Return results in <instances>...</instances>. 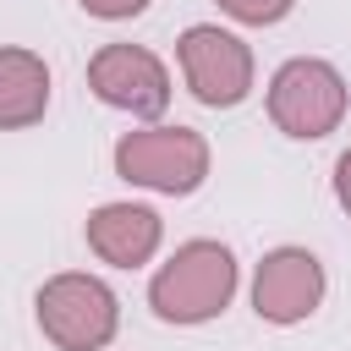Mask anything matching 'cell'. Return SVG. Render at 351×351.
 <instances>
[{
    "label": "cell",
    "instance_id": "obj_7",
    "mask_svg": "<svg viewBox=\"0 0 351 351\" xmlns=\"http://www.w3.org/2000/svg\"><path fill=\"white\" fill-rule=\"evenodd\" d=\"M324 285H329L324 263L307 247H274V252H263V263L252 274V313L263 324L291 329V324H302V318L318 313Z\"/></svg>",
    "mask_w": 351,
    "mask_h": 351
},
{
    "label": "cell",
    "instance_id": "obj_10",
    "mask_svg": "<svg viewBox=\"0 0 351 351\" xmlns=\"http://www.w3.org/2000/svg\"><path fill=\"white\" fill-rule=\"evenodd\" d=\"M291 5L296 0H219V11L230 22H241V27H274V22L291 16Z\"/></svg>",
    "mask_w": 351,
    "mask_h": 351
},
{
    "label": "cell",
    "instance_id": "obj_9",
    "mask_svg": "<svg viewBox=\"0 0 351 351\" xmlns=\"http://www.w3.org/2000/svg\"><path fill=\"white\" fill-rule=\"evenodd\" d=\"M49 110V66L38 49L0 44V132H22Z\"/></svg>",
    "mask_w": 351,
    "mask_h": 351
},
{
    "label": "cell",
    "instance_id": "obj_4",
    "mask_svg": "<svg viewBox=\"0 0 351 351\" xmlns=\"http://www.w3.org/2000/svg\"><path fill=\"white\" fill-rule=\"evenodd\" d=\"M346 104H351L346 77L318 55H296L269 77V121L296 143L329 137L346 121Z\"/></svg>",
    "mask_w": 351,
    "mask_h": 351
},
{
    "label": "cell",
    "instance_id": "obj_5",
    "mask_svg": "<svg viewBox=\"0 0 351 351\" xmlns=\"http://www.w3.org/2000/svg\"><path fill=\"white\" fill-rule=\"evenodd\" d=\"M176 60H181L192 99L208 104V110H236L252 93V77H258L247 38L230 33V27H214V22H192L176 38Z\"/></svg>",
    "mask_w": 351,
    "mask_h": 351
},
{
    "label": "cell",
    "instance_id": "obj_8",
    "mask_svg": "<svg viewBox=\"0 0 351 351\" xmlns=\"http://www.w3.org/2000/svg\"><path fill=\"white\" fill-rule=\"evenodd\" d=\"M88 236V252L110 269H143L159 241H165V219L148 208V203H99L82 225Z\"/></svg>",
    "mask_w": 351,
    "mask_h": 351
},
{
    "label": "cell",
    "instance_id": "obj_6",
    "mask_svg": "<svg viewBox=\"0 0 351 351\" xmlns=\"http://www.w3.org/2000/svg\"><path fill=\"white\" fill-rule=\"evenodd\" d=\"M88 88L110 110H126L137 121H159L170 110V71L143 44H104L88 60Z\"/></svg>",
    "mask_w": 351,
    "mask_h": 351
},
{
    "label": "cell",
    "instance_id": "obj_1",
    "mask_svg": "<svg viewBox=\"0 0 351 351\" xmlns=\"http://www.w3.org/2000/svg\"><path fill=\"white\" fill-rule=\"evenodd\" d=\"M241 285V269H236V252L225 241H181L148 280V307L159 324H208L230 307Z\"/></svg>",
    "mask_w": 351,
    "mask_h": 351
},
{
    "label": "cell",
    "instance_id": "obj_2",
    "mask_svg": "<svg viewBox=\"0 0 351 351\" xmlns=\"http://www.w3.org/2000/svg\"><path fill=\"white\" fill-rule=\"evenodd\" d=\"M115 176L126 186H143V192H159V197H186L208 181V137L192 132V126H137V132H121L115 143Z\"/></svg>",
    "mask_w": 351,
    "mask_h": 351
},
{
    "label": "cell",
    "instance_id": "obj_11",
    "mask_svg": "<svg viewBox=\"0 0 351 351\" xmlns=\"http://www.w3.org/2000/svg\"><path fill=\"white\" fill-rule=\"evenodd\" d=\"M88 16H99V22H132V16H143L148 11V0H77Z\"/></svg>",
    "mask_w": 351,
    "mask_h": 351
},
{
    "label": "cell",
    "instance_id": "obj_12",
    "mask_svg": "<svg viewBox=\"0 0 351 351\" xmlns=\"http://www.w3.org/2000/svg\"><path fill=\"white\" fill-rule=\"evenodd\" d=\"M335 203H340V208L351 214V148H346V154L335 159Z\"/></svg>",
    "mask_w": 351,
    "mask_h": 351
},
{
    "label": "cell",
    "instance_id": "obj_3",
    "mask_svg": "<svg viewBox=\"0 0 351 351\" xmlns=\"http://www.w3.org/2000/svg\"><path fill=\"white\" fill-rule=\"evenodd\" d=\"M33 318H38L44 340L60 351H104L121 329V296L99 274L66 269V274H49L38 285Z\"/></svg>",
    "mask_w": 351,
    "mask_h": 351
}]
</instances>
